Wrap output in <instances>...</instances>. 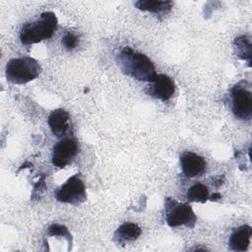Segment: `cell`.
Wrapping results in <instances>:
<instances>
[{"mask_svg": "<svg viewBox=\"0 0 252 252\" xmlns=\"http://www.w3.org/2000/svg\"><path fill=\"white\" fill-rule=\"evenodd\" d=\"M116 62L125 75L138 81L152 82L157 75L153 61L129 46L123 47L117 53Z\"/></svg>", "mask_w": 252, "mask_h": 252, "instance_id": "1", "label": "cell"}, {"mask_svg": "<svg viewBox=\"0 0 252 252\" xmlns=\"http://www.w3.org/2000/svg\"><path fill=\"white\" fill-rule=\"evenodd\" d=\"M58 28L56 15L51 11L43 12L39 17L25 24L20 31L21 42L25 45H32L52 37Z\"/></svg>", "mask_w": 252, "mask_h": 252, "instance_id": "2", "label": "cell"}, {"mask_svg": "<svg viewBox=\"0 0 252 252\" xmlns=\"http://www.w3.org/2000/svg\"><path fill=\"white\" fill-rule=\"evenodd\" d=\"M41 73L37 60L30 56L12 58L6 65V78L16 85H23L36 79Z\"/></svg>", "mask_w": 252, "mask_h": 252, "instance_id": "3", "label": "cell"}, {"mask_svg": "<svg viewBox=\"0 0 252 252\" xmlns=\"http://www.w3.org/2000/svg\"><path fill=\"white\" fill-rule=\"evenodd\" d=\"M165 221L170 227L185 225L193 228L197 222V217L192 207L187 203H178L167 197L165 199Z\"/></svg>", "mask_w": 252, "mask_h": 252, "instance_id": "4", "label": "cell"}, {"mask_svg": "<svg viewBox=\"0 0 252 252\" xmlns=\"http://www.w3.org/2000/svg\"><path fill=\"white\" fill-rule=\"evenodd\" d=\"M246 84L241 81L230 89L231 111L239 120H250L252 117V94Z\"/></svg>", "mask_w": 252, "mask_h": 252, "instance_id": "5", "label": "cell"}, {"mask_svg": "<svg viewBox=\"0 0 252 252\" xmlns=\"http://www.w3.org/2000/svg\"><path fill=\"white\" fill-rule=\"evenodd\" d=\"M54 196L57 201L65 204L80 205L84 203L87 200V192L80 174L76 173L69 177L65 183L57 188Z\"/></svg>", "mask_w": 252, "mask_h": 252, "instance_id": "6", "label": "cell"}, {"mask_svg": "<svg viewBox=\"0 0 252 252\" xmlns=\"http://www.w3.org/2000/svg\"><path fill=\"white\" fill-rule=\"evenodd\" d=\"M79 152L78 141L73 137L61 139L53 147L52 163L58 168L65 167Z\"/></svg>", "mask_w": 252, "mask_h": 252, "instance_id": "7", "label": "cell"}, {"mask_svg": "<svg viewBox=\"0 0 252 252\" xmlns=\"http://www.w3.org/2000/svg\"><path fill=\"white\" fill-rule=\"evenodd\" d=\"M149 95L161 101H167L175 93L174 81L165 74H157L147 89Z\"/></svg>", "mask_w": 252, "mask_h": 252, "instance_id": "8", "label": "cell"}, {"mask_svg": "<svg viewBox=\"0 0 252 252\" xmlns=\"http://www.w3.org/2000/svg\"><path fill=\"white\" fill-rule=\"evenodd\" d=\"M180 165L183 173L189 177L193 178L202 175L207 166V162L203 157L192 152H184L180 156Z\"/></svg>", "mask_w": 252, "mask_h": 252, "instance_id": "9", "label": "cell"}, {"mask_svg": "<svg viewBox=\"0 0 252 252\" xmlns=\"http://www.w3.org/2000/svg\"><path fill=\"white\" fill-rule=\"evenodd\" d=\"M70 114L64 108H56L52 110L48 116V126L56 137H63L69 130Z\"/></svg>", "mask_w": 252, "mask_h": 252, "instance_id": "10", "label": "cell"}, {"mask_svg": "<svg viewBox=\"0 0 252 252\" xmlns=\"http://www.w3.org/2000/svg\"><path fill=\"white\" fill-rule=\"evenodd\" d=\"M251 236L252 228L248 224H243L234 228L228 240L230 249L237 252L246 251L250 245Z\"/></svg>", "mask_w": 252, "mask_h": 252, "instance_id": "11", "label": "cell"}, {"mask_svg": "<svg viewBox=\"0 0 252 252\" xmlns=\"http://www.w3.org/2000/svg\"><path fill=\"white\" fill-rule=\"evenodd\" d=\"M141 227L134 222L122 223L114 233V240L119 244H125L136 240L141 235Z\"/></svg>", "mask_w": 252, "mask_h": 252, "instance_id": "12", "label": "cell"}, {"mask_svg": "<svg viewBox=\"0 0 252 252\" xmlns=\"http://www.w3.org/2000/svg\"><path fill=\"white\" fill-rule=\"evenodd\" d=\"M134 5L142 11L150 12L156 15H165L170 12L173 3L169 0H140L134 3Z\"/></svg>", "mask_w": 252, "mask_h": 252, "instance_id": "13", "label": "cell"}, {"mask_svg": "<svg viewBox=\"0 0 252 252\" xmlns=\"http://www.w3.org/2000/svg\"><path fill=\"white\" fill-rule=\"evenodd\" d=\"M234 49L236 55L242 59L248 62L250 65L251 62V49H252V44H251V39L247 35H240L235 37L233 41Z\"/></svg>", "mask_w": 252, "mask_h": 252, "instance_id": "14", "label": "cell"}, {"mask_svg": "<svg viewBox=\"0 0 252 252\" xmlns=\"http://www.w3.org/2000/svg\"><path fill=\"white\" fill-rule=\"evenodd\" d=\"M186 197L189 202H198L205 204L210 198L209 189L206 185L197 182L188 189Z\"/></svg>", "mask_w": 252, "mask_h": 252, "instance_id": "15", "label": "cell"}, {"mask_svg": "<svg viewBox=\"0 0 252 252\" xmlns=\"http://www.w3.org/2000/svg\"><path fill=\"white\" fill-rule=\"evenodd\" d=\"M47 234L50 235V236H58V235L64 236V237H66L70 242H71V240H72V237H71V234H70L68 228H67L65 225L58 224V223H53V224H51V225L48 227Z\"/></svg>", "mask_w": 252, "mask_h": 252, "instance_id": "16", "label": "cell"}, {"mask_svg": "<svg viewBox=\"0 0 252 252\" xmlns=\"http://www.w3.org/2000/svg\"><path fill=\"white\" fill-rule=\"evenodd\" d=\"M79 43V36L73 32H67L62 36V45L67 50H72L77 47Z\"/></svg>", "mask_w": 252, "mask_h": 252, "instance_id": "17", "label": "cell"}, {"mask_svg": "<svg viewBox=\"0 0 252 252\" xmlns=\"http://www.w3.org/2000/svg\"><path fill=\"white\" fill-rule=\"evenodd\" d=\"M220 197H221V195L220 194V193H214L213 195H212V198H210L212 201H217V200H219V199H220Z\"/></svg>", "mask_w": 252, "mask_h": 252, "instance_id": "18", "label": "cell"}]
</instances>
